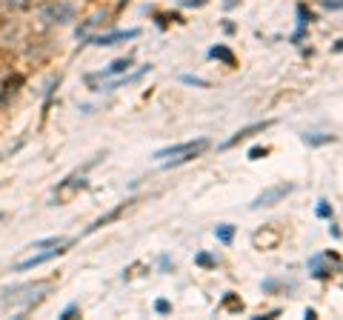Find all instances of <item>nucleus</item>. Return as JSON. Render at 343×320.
I'll return each mask as SVG.
<instances>
[{
    "instance_id": "4be33fe9",
    "label": "nucleus",
    "mask_w": 343,
    "mask_h": 320,
    "mask_svg": "<svg viewBox=\"0 0 343 320\" xmlns=\"http://www.w3.org/2000/svg\"><path fill=\"white\" fill-rule=\"evenodd\" d=\"M0 26H3V15H0Z\"/></svg>"
},
{
    "instance_id": "0eeeda50",
    "label": "nucleus",
    "mask_w": 343,
    "mask_h": 320,
    "mask_svg": "<svg viewBox=\"0 0 343 320\" xmlns=\"http://www.w3.org/2000/svg\"><path fill=\"white\" fill-rule=\"evenodd\" d=\"M275 126V120H260V123H252V126H243V129H238L232 135V138L226 140V143L220 146V149H232V146H238V143H243V140H249V138H255V135H260V131H266V129H272Z\"/></svg>"
},
{
    "instance_id": "b1692460",
    "label": "nucleus",
    "mask_w": 343,
    "mask_h": 320,
    "mask_svg": "<svg viewBox=\"0 0 343 320\" xmlns=\"http://www.w3.org/2000/svg\"><path fill=\"white\" fill-rule=\"evenodd\" d=\"M0 220H3V211H0Z\"/></svg>"
},
{
    "instance_id": "39448f33",
    "label": "nucleus",
    "mask_w": 343,
    "mask_h": 320,
    "mask_svg": "<svg viewBox=\"0 0 343 320\" xmlns=\"http://www.w3.org/2000/svg\"><path fill=\"white\" fill-rule=\"evenodd\" d=\"M138 203H140L138 197H129V200H123V203H120V206H115V209H112V211H106L103 218H97L95 223H92V226H89V229H86V234H92V232H100L103 226H109V223H115V220L126 218L129 211H135V209H138Z\"/></svg>"
},
{
    "instance_id": "f3484780",
    "label": "nucleus",
    "mask_w": 343,
    "mask_h": 320,
    "mask_svg": "<svg viewBox=\"0 0 343 320\" xmlns=\"http://www.w3.org/2000/svg\"><path fill=\"white\" fill-rule=\"evenodd\" d=\"M266 154H269V149H266V146H257V149H252V152H249V160H260V157H266Z\"/></svg>"
},
{
    "instance_id": "5701e85b",
    "label": "nucleus",
    "mask_w": 343,
    "mask_h": 320,
    "mask_svg": "<svg viewBox=\"0 0 343 320\" xmlns=\"http://www.w3.org/2000/svg\"><path fill=\"white\" fill-rule=\"evenodd\" d=\"M0 189H3V180H0Z\"/></svg>"
},
{
    "instance_id": "9d476101",
    "label": "nucleus",
    "mask_w": 343,
    "mask_h": 320,
    "mask_svg": "<svg viewBox=\"0 0 343 320\" xmlns=\"http://www.w3.org/2000/svg\"><path fill=\"white\" fill-rule=\"evenodd\" d=\"M140 35V29H126V32H112V35H100V37H95L92 43L95 46H115V43H120V40H135V37Z\"/></svg>"
},
{
    "instance_id": "a211bd4d",
    "label": "nucleus",
    "mask_w": 343,
    "mask_h": 320,
    "mask_svg": "<svg viewBox=\"0 0 343 320\" xmlns=\"http://www.w3.org/2000/svg\"><path fill=\"white\" fill-rule=\"evenodd\" d=\"M74 314H77V303H72V306H66L63 312H60V317H63V320H69V317H74Z\"/></svg>"
},
{
    "instance_id": "f257e3e1",
    "label": "nucleus",
    "mask_w": 343,
    "mask_h": 320,
    "mask_svg": "<svg viewBox=\"0 0 343 320\" xmlns=\"http://www.w3.org/2000/svg\"><path fill=\"white\" fill-rule=\"evenodd\" d=\"M209 140L200 138V140H186V143H175V146H163L152 154L154 160H161L163 166H177V163H186V160H195L197 154H203L209 149Z\"/></svg>"
},
{
    "instance_id": "412c9836",
    "label": "nucleus",
    "mask_w": 343,
    "mask_h": 320,
    "mask_svg": "<svg viewBox=\"0 0 343 320\" xmlns=\"http://www.w3.org/2000/svg\"><path fill=\"white\" fill-rule=\"evenodd\" d=\"M318 215H321V218H329V203H326V200H321V206H318Z\"/></svg>"
},
{
    "instance_id": "20e7f679",
    "label": "nucleus",
    "mask_w": 343,
    "mask_h": 320,
    "mask_svg": "<svg viewBox=\"0 0 343 320\" xmlns=\"http://www.w3.org/2000/svg\"><path fill=\"white\" fill-rule=\"evenodd\" d=\"M69 246H72V243H63V246H51L49 252H32V257H26V260H17L15 266H12V272H29V269H37V266H43V263L55 260V257H60Z\"/></svg>"
},
{
    "instance_id": "7ed1b4c3",
    "label": "nucleus",
    "mask_w": 343,
    "mask_h": 320,
    "mask_svg": "<svg viewBox=\"0 0 343 320\" xmlns=\"http://www.w3.org/2000/svg\"><path fill=\"white\" fill-rule=\"evenodd\" d=\"M74 3L72 0H51V3H46L43 9H40V17H43L46 23H58V26H63V23L74 20Z\"/></svg>"
},
{
    "instance_id": "423d86ee",
    "label": "nucleus",
    "mask_w": 343,
    "mask_h": 320,
    "mask_svg": "<svg viewBox=\"0 0 343 320\" xmlns=\"http://www.w3.org/2000/svg\"><path fill=\"white\" fill-rule=\"evenodd\" d=\"M295 189V183H278V186H269L266 192H260V195L252 200V209H263V206H275L278 200H283L289 192Z\"/></svg>"
},
{
    "instance_id": "ddd939ff",
    "label": "nucleus",
    "mask_w": 343,
    "mask_h": 320,
    "mask_svg": "<svg viewBox=\"0 0 343 320\" xmlns=\"http://www.w3.org/2000/svg\"><path fill=\"white\" fill-rule=\"evenodd\" d=\"M146 272H149V266H146V263H131V266H129V269H126L123 272V280H135V277H140V275H146Z\"/></svg>"
},
{
    "instance_id": "aec40b11",
    "label": "nucleus",
    "mask_w": 343,
    "mask_h": 320,
    "mask_svg": "<svg viewBox=\"0 0 343 320\" xmlns=\"http://www.w3.org/2000/svg\"><path fill=\"white\" fill-rule=\"evenodd\" d=\"M197 263H200V266H215V260L209 255H197Z\"/></svg>"
},
{
    "instance_id": "1a4fd4ad",
    "label": "nucleus",
    "mask_w": 343,
    "mask_h": 320,
    "mask_svg": "<svg viewBox=\"0 0 343 320\" xmlns=\"http://www.w3.org/2000/svg\"><path fill=\"white\" fill-rule=\"evenodd\" d=\"M23 83H26V77H23L20 72H12L6 80H3V92H0V103H6L9 97H15L17 92L23 89Z\"/></svg>"
},
{
    "instance_id": "4468645a",
    "label": "nucleus",
    "mask_w": 343,
    "mask_h": 320,
    "mask_svg": "<svg viewBox=\"0 0 343 320\" xmlns=\"http://www.w3.org/2000/svg\"><path fill=\"white\" fill-rule=\"evenodd\" d=\"M215 234H218L220 243H232V237H234V226H232V223H223V226H218V229H215Z\"/></svg>"
},
{
    "instance_id": "2eb2a0df",
    "label": "nucleus",
    "mask_w": 343,
    "mask_h": 320,
    "mask_svg": "<svg viewBox=\"0 0 343 320\" xmlns=\"http://www.w3.org/2000/svg\"><path fill=\"white\" fill-rule=\"evenodd\" d=\"M212 58H220L226 66H234V55L229 49H223V46H218V49H212Z\"/></svg>"
},
{
    "instance_id": "dca6fc26",
    "label": "nucleus",
    "mask_w": 343,
    "mask_h": 320,
    "mask_svg": "<svg viewBox=\"0 0 343 320\" xmlns=\"http://www.w3.org/2000/svg\"><path fill=\"white\" fill-rule=\"evenodd\" d=\"M15 63V55L9 49H0V69H6V66H12Z\"/></svg>"
},
{
    "instance_id": "9b49d317",
    "label": "nucleus",
    "mask_w": 343,
    "mask_h": 320,
    "mask_svg": "<svg viewBox=\"0 0 343 320\" xmlns=\"http://www.w3.org/2000/svg\"><path fill=\"white\" fill-rule=\"evenodd\" d=\"M220 309H223V312H243V300L229 291L226 298H223V303H220Z\"/></svg>"
},
{
    "instance_id": "f03ea898",
    "label": "nucleus",
    "mask_w": 343,
    "mask_h": 320,
    "mask_svg": "<svg viewBox=\"0 0 343 320\" xmlns=\"http://www.w3.org/2000/svg\"><path fill=\"white\" fill-rule=\"evenodd\" d=\"M97 157H100V154H97ZM97 157H95V160H89L86 166L77 169V172H74V175H69L66 180H60L58 186H55V192H51V203H55V206H66V203H72L74 197H77L83 189H86V183H89V180H86V175H83V172H86L89 166H95Z\"/></svg>"
},
{
    "instance_id": "6ab92c4d",
    "label": "nucleus",
    "mask_w": 343,
    "mask_h": 320,
    "mask_svg": "<svg viewBox=\"0 0 343 320\" xmlns=\"http://www.w3.org/2000/svg\"><path fill=\"white\" fill-rule=\"evenodd\" d=\"M154 309H157V312H161V314H166L169 309H172V306H169L166 300H157V303H154Z\"/></svg>"
},
{
    "instance_id": "f8f14e48",
    "label": "nucleus",
    "mask_w": 343,
    "mask_h": 320,
    "mask_svg": "<svg viewBox=\"0 0 343 320\" xmlns=\"http://www.w3.org/2000/svg\"><path fill=\"white\" fill-rule=\"evenodd\" d=\"M129 66H131V55H126V58L115 60V63L106 69V74H123V72H129Z\"/></svg>"
},
{
    "instance_id": "6e6552de",
    "label": "nucleus",
    "mask_w": 343,
    "mask_h": 320,
    "mask_svg": "<svg viewBox=\"0 0 343 320\" xmlns=\"http://www.w3.org/2000/svg\"><path fill=\"white\" fill-rule=\"evenodd\" d=\"M252 243H255V249H260V252H266V249H275L280 243V232L275 229V226H263L260 232L252 234Z\"/></svg>"
}]
</instances>
